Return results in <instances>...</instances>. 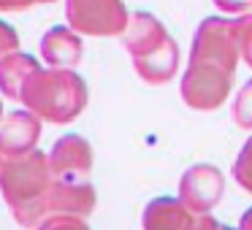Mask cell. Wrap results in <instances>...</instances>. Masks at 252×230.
I'll list each match as a JSON object with an SVG mask.
<instances>
[{"label":"cell","mask_w":252,"mask_h":230,"mask_svg":"<svg viewBox=\"0 0 252 230\" xmlns=\"http://www.w3.org/2000/svg\"><path fill=\"white\" fill-rule=\"evenodd\" d=\"M55 181V173L49 168V154L28 152L19 157H8L0 168V192L6 198L14 219L22 228L35 230L46 217V195Z\"/></svg>","instance_id":"obj_1"},{"label":"cell","mask_w":252,"mask_h":230,"mask_svg":"<svg viewBox=\"0 0 252 230\" xmlns=\"http://www.w3.org/2000/svg\"><path fill=\"white\" fill-rule=\"evenodd\" d=\"M125 49L130 52L136 73L149 84H165L179 71V46L165 33V28L147 11H138L127 19L122 33Z\"/></svg>","instance_id":"obj_2"},{"label":"cell","mask_w":252,"mask_h":230,"mask_svg":"<svg viewBox=\"0 0 252 230\" xmlns=\"http://www.w3.org/2000/svg\"><path fill=\"white\" fill-rule=\"evenodd\" d=\"M19 100L41 119L52 125H65L76 119L87 106V84L71 68H38L25 84Z\"/></svg>","instance_id":"obj_3"},{"label":"cell","mask_w":252,"mask_h":230,"mask_svg":"<svg viewBox=\"0 0 252 230\" xmlns=\"http://www.w3.org/2000/svg\"><path fill=\"white\" fill-rule=\"evenodd\" d=\"M239 41H236L233 22L228 19H203L195 30L190 49V62H201V65H214L225 68V71L236 73V62H239Z\"/></svg>","instance_id":"obj_4"},{"label":"cell","mask_w":252,"mask_h":230,"mask_svg":"<svg viewBox=\"0 0 252 230\" xmlns=\"http://www.w3.org/2000/svg\"><path fill=\"white\" fill-rule=\"evenodd\" d=\"M68 25L82 35H122L127 11L122 0H65Z\"/></svg>","instance_id":"obj_5"},{"label":"cell","mask_w":252,"mask_h":230,"mask_svg":"<svg viewBox=\"0 0 252 230\" xmlns=\"http://www.w3.org/2000/svg\"><path fill=\"white\" fill-rule=\"evenodd\" d=\"M230 84H233V71L187 62V71L182 76V98L190 109L212 111L228 100Z\"/></svg>","instance_id":"obj_6"},{"label":"cell","mask_w":252,"mask_h":230,"mask_svg":"<svg viewBox=\"0 0 252 230\" xmlns=\"http://www.w3.org/2000/svg\"><path fill=\"white\" fill-rule=\"evenodd\" d=\"M225 190V176L214 165H192L179 179V201L192 214H209L220 203Z\"/></svg>","instance_id":"obj_7"},{"label":"cell","mask_w":252,"mask_h":230,"mask_svg":"<svg viewBox=\"0 0 252 230\" xmlns=\"http://www.w3.org/2000/svg\"><path fill=\"white\" fill-rule=\"evenodd\" d=\"M95 187L87 179H55L46 195V208L52 214H71V217H90L95 208Z\"/></svg>","instance_id":"obj_8"},{"label":"cell","mask_w":252,"mask_h":230,"mask_svg":"<svg viewBox=\"0 0 252 230\" xmlns=\"http://www.w3.org/2000/svg\"><path fill=\"white\" fill-rule=\"evenodd\" d=\"M49 168L55 179H87L93 168V146L76 133L57 138L49 152Z\"/></svg>","instance_id":"obj_9"},{"label":"cell","mask_w":252,"mask_h":230,"mask_svg":"<svg viewBox=\"0 0 252 230\" xmlns=\"http://www.w3.org/2000/svg\"><path fill=\"white\" fill-rule=\"evenodd\" d=\"M41 136V116L33 111H11L0 122V154L3 157H19L35 149V141Z\"/></svg>","instance_id":"obj_10"},{"label":"cell","mask_w":252,"mask_h":230,"mask_svg":"<svg viewBox=\"0 0 252 230\" xmlns=\"http://www.w3.org/2000/svg\"><path fill=\"white\" fill-rule=\"evenodd\" d=\"M144 230H198V214H192L179 198H155L144 208Z\"/></svg>","instance_id":"obj_11"},{"label":"cell","mask_w":252,"mask_h":230,"mask_svg":"<svg viewBox=\"0 0 252 230\" xmlns=\"http://www.w3.org/2000/svg\"><path fill=\"white\" fill-rule=\"evenodd\" d=\"M41 57L52 68H73L82 60V38L73 28L57 25L41 38Z\"/></svg>","instance_id":"obj_12"},{"label":"cell","mask_w":252,"mask_h":230,"mask_svg":"<svg viewBox=\"0 0 252 230\" xmlns=\"http://www.w3.org/2000/svg\"><path fill=\"white\" fill-rule=\"evenodd\" d=\"M38 68H41L38 60L30 57V55H25V52L8 55L6 60L0 62V92L6 95V98H11V100H19L22 98L25 84L30 82V76H33Z\"/></svg>","instance_id":"obj_13"},{"label":"cell","mask_w":252,"mask_h":230,"mask_svg":"<svg viewBox=\"0 0 252 230\" xmlns=\"http://www.w3.org/2000/svg\"><path fill=\"white\" fill-rule=\"evenodd\" d=\"M233 119L239 127L252 130V79L241 87V92L233 100Z\"/></svg>","instance_id":"obj_14"},{"label":"cell","mask_w":252,"mask_h":230,"mask_svg":"<svg viewBox=\"0 0 252 230\" xmlns=\"http://www.w3.org/2000/svg\"><path fill=\"white\" fill-rule=\"evenodd\" d=\"M233 179L239 181L241 190L252 192V138L241 146L239 157L233 163Z\"/></svg>","instance_id":"obj_15"},{"label":"cell","mask_w":252,"mask_h":230,"mask_svg":"<svg viewBox=\"0 0 252 230\" xmlns=\"http://www.w3.org/2000/svg\"><path fill=\"white\" fill-rule=\"evenodd\" d=\"M233 30L239 41V55L252 68V14H241L239 19H233Z\"/></svg>","instance_id":"obj_16"},{"label":"cell","mask_w":252,"mask_h":230,"mask_svg":"<svg viewBox=\"0 0 252 230\" xmlns=\"http://www.w3.org/2000/svg\"><path fill=\"white\" fill-rule=\"evenodd\" d=\"M35 230H90L84 217H71V214H52Z\"/></svg>","instance_id":"obj_17"},{"label":"cell","mask_w":252,"mask_h":230,"mask_svg":"<svg viewBox=\"0 0 252 230\" xmlns=\"http://www.w3.org/2000/svg\"><path fill=\"white\" fill-rule=\"evenodd\" d=\"M14 52H19V35H17V30H14L11 25L0 22V62L6 60L8 55H14Z\"/></svg>","instance_id":"obj_18"},{"label":"cell","mask_w":252,"mask_h":230,"mask_svg":"<svg viewBox=\"0 0 252 230\" xmlns=\"http://www.w3.org/2000/svg\"><path fill=\"white\" fill-rule=\"evenodd\" d=\"M214 3L225 14H247L252 8V0H214Z\"/></svg>","instance_id":"obj_19"},{"label":"cell","mask_w":252,"mask_h":230,"mask_svg":"<svg viewBox=\"0 0 252 230\" xmlns=\"http://www.w3.org/2000/svg\"><path fill=\"white\" fill-rule=\"evenodd\" d=\"M198 230H230V228L220 225L217 219L209 217V214H198Z\"/></svg>","instance_id":"obj_20"},{"label":"cell","mask_w":252,"mask_h":230,"mask_svg":"<svg viewBox=\"0 0 252 230\" xmlns=\"http://www.w3.org/2000/svg\"><path fill=\"white\" fill-rule=\"evenodd\" d=\"M239 230H252V208L241 214V222H239Z\"/></svg>","instance_id":"obj_21"},{"label":"cell","mask_w":252,"mask_h":230,"mask_svg":"<svg viewBox=\"0 0 252 230\" xmlns=\"http://www.w3.org/2000/svg\"><path fill=\"white\" fill-rule=\"evenodd\" d=\"M30 3L35 6V3H55V0H30Z\"/></svg>","instance_id":"obj_22"},{"label":"cell","mask_w":252,"mask_h":230,"mask_svg":"<svg viewBox=\"0 0 252 230\" xmlns=\"http://www.w3.org/2000/svg\"><path fill=\"white\" fill-rule=\"evenodd\" d=\"M3 163H6V160H3V154H0V168H3Z\"/></svg>","instance_id":"obj_23"},{"label":"cell","mask_w":252,"mask_h":230,"mask_svg":"<svg viewBox=\"0 0 252 230\" xmlns=\"http://www.w3.org/2000/svg\"><path fill=\"white\" fill-rule=\"evenodd\" d=\"M0 116H3V100H0Z\"/></svg>","instance_id":"obj_24"}]
</instances>
